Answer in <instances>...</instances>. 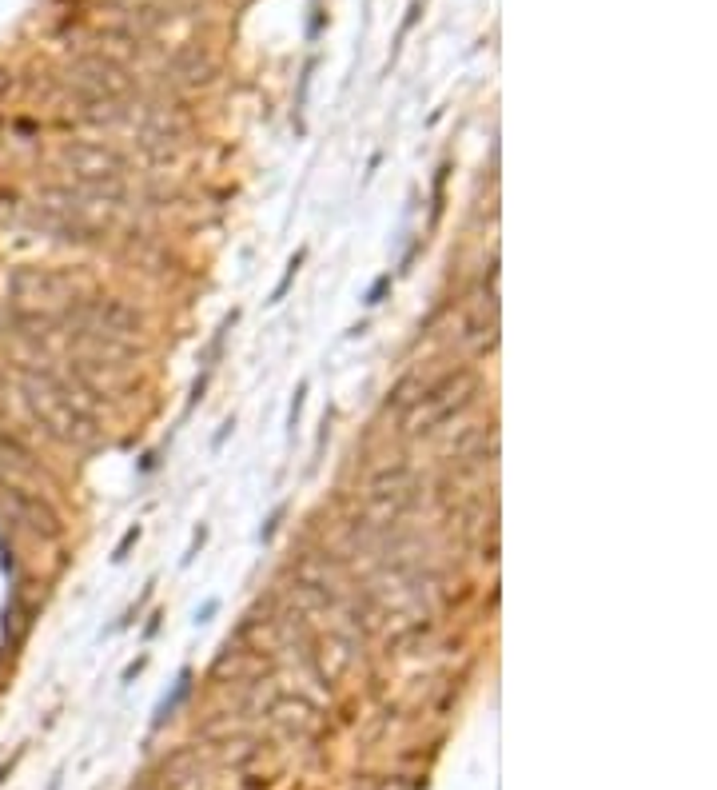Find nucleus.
I'll list each match as a JSON object with an SVG mask.
<instances>
[{"instance_id": "obj_1", "label": "nucleus", "mask_w": 717, "mask_h": 790, "mask_svg": "<svg viewBox=\"0 0 717 790\" xmlns=\"http://www.w3.org/2000/svg\"><path fill=\"white\" fill-rule=\"evenodd\" d=\"M20 395H25L28 411L40 420V427H48L64 443H96L100 439L92 411L57 371H20Z\"/></svg>"}, {"instance_id": "obj_2", "label": "nucleus", "mask_w": 717, "mask_h": 790, "mask_svg": "<svg viewBox=\"0 0 717 790\" xmlns=\"http://www.w3.org/2000/svg\"><path fill=\"white\" fill-rule=\"evenodd\" d=\"M474 395V383L467 371H455V376H443L438 383H430L427 391H418L415 411L406 415V427L411 432H430L435 423H447L459 408H467Z\"/></svg>"}, {"instance_id": "obj_3", "label": "nucleus", "mask_w": 717, "mask_h": 790, "mask_svg": "<svg viewBox=\"0 0 717 790\" xmlns=\"http://www.w3.org/2000/svg\"><path fill=\"white\" fill-rule=\"evenodd\" d=\"M64 164L76 172L80 188H100V184H124L128 160L120 152L104 144H69L64 148Z\"/></svg>"}, {"instance_id": "obj_4", "label": "nucleus", "mask_w": 717, "mask_h": 790, "mask_svg": "<svg viewBox=\"0 0 717 790\" xmlns=\"http://www.w3.org/2000/svg\"><path fill=\"white\" fill-rule=\"evenodd\" d=\"M72 84L92 96V101H116V96H124L132 88V76L108 57H88L72 64Z\"/></svg>"}, {"instance_id": "obj_5", "label": "nucleus", "mask_w": 717, "mask_h": 790, "mask_svg": "<svg viewBox=\"0 0 717 790\" xmlns=\"http://www.w3.org/2000/svg\"><path fill=\"white\" fill-rule=\"evenodd\" d=\"M13 292L20 295V300H69V295H76V283L69 276H60V272H20V276L13 280Z\"/></svg>"}, {"instance_id": "obj_6", "label": "nucleus", "mask_w": 717, "mask_h": 790, "mask_svg": "<svg viewBox=\"0 0 717 790\" xmlns=\"http://www.w3.org/2000/svg\"><path fill=\"white\" fill-rule=\"evenodd\" d=\"M467 336H482V324H467ZM494 332H499V320H487V347H494Z\"/></svg>"}]
</instances>
